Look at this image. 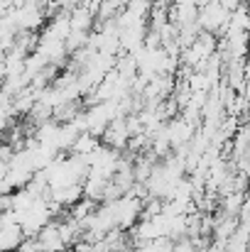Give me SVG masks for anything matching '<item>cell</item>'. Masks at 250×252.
I'll list each match as a JSON object with an SVG mask.
<instances>
[{
	"instance_id": "6da1fadb",
	"label": "cell",
	"mask_w": 250,
	"mask_h": 252,
	"mask_svg": "<svg viewBox=\"0 0 250 252\" xmlns=\"http://www.w3.org/2000/svg\"><path fill=\"white\" fill-rule=\"evenodd\" d=\"M228 10L218 2V0H209L204 7H199V12H196V25H199V30L201 32H214L216 37L226 30V25H228Z\"/></svg>"
},
{
	"instance_id": "7a4b0ae2",
	"label": "cell",
	"mask_w": 250,
	"mask_h": 252,
	"mask_svg": "<svg viewBox=\"0 0 250 252\" xmlns=\"http://www.w3.org/2000/svg\"><path fill=\"white\" fill-rule=\"evenodd\" d=\"M165 132H167V140H169L172 150H177V147H184V145L191 142V137L196 132V125H191L184 115H174L172 120H167Z\"/></svg>"
},
{
	"instance_id": "3957f363",
	"label": "cell",
	"mask_w": 250,
	"mask_h": 252,
	"mask_svg": "<svg viewBox=\"0 0 250 252\" xmlns=\"http://www.w3.org/2000/svg\"><path fill=\"white\" fill-rule=\"evenodd\" d=\"M12 17H15V22H17L20 30H32V32H37L44 25V20H47L44 10L39 5L30 2V0H25L20 7H15L12 10Z\"/></svg>"
},
{
	"instance_id": "277c9868",
	"label": "cell",
	"mask_w": 250,
	"mask_h": 252,
	"mask_svg": "<svg viewBox=\"0 0 250 252\" xmlns=\"http://www.w3.org/2000/svg\"><path fill=\"white\" fill-rule=\"evenodd\" d=\"M128 140H130V132H128V125H125V115H118L108 123L106 132L101 135V145L106 147H113V150H125L128 147Z\"/></svg>"
},
{
	"instance_id": "5b68a950",
	"label": "cell",
	"mask_w": 250,
	"mask_h": 252,
	"mask_svg": "<svg viewBox=\"0 0 250 252\" xmlns=\"http://www.w3.org/2000/svg\"><path fill=\"white\" fill-rule=\"evenodd\" d=\"M35 238H37V243H39V252H64L67 250V245H64L62 235H59V228H57V220H54V218H52L47 225H42Z\"/></svg>"
},
{
	"instance_id": "8992f818",
	"label": "cell",
	"mask_w": 250,
	"mask_h": 252,
	"mask_svg": "<svg viewBox=\"0 0 250 252\" xmlns=\"http://www.w3.org/2000/svg\"><path fill=\"white\" fill-rule=\"evenodd\" d=\"M83 196V184H64V186H49V201L59 206H74Z\"/></svg>"
},
{
	"instance_id": "52a82bcc",
	"label": "cell",
	"mask_w": 250,
	"mask_h": 252,
	"mask_svg": "<svg viewBox=\"0 0 250 252\" xmlns=\"http://www.w3.org/2000/svg\"><path fill=\"white\" fill-rule=\"evenodd\" d=\"M69 25L74 32H91L96 25V10H91L88 5H76L69 12Z\"/></svg>"
},
{
	"instance_id": "ba28073f",
	"label": "cell",
	"mask_w": 250,
	"mask_h": 252,
	"mask_svg": "<svg viewBox=\"0 0 250 252\" xmlns=\"http://www.w3.org/2000/svg\"><path fill=\"white\" fill-rule=\"evenodd\" d=\"M25 230L20 223H10L0 228V252H15L20 248V243L25 240Z\"/></svg>"
},
{
	"instance_id": "9c48e42d",
	"label": "cell",
	"mask_w": 250,
	"mask_h": 252,
	"mask_svg": "<svg viewBox=\"0 0 250 252\" xmlns=\"http://www.w3.org/2000/svg\"><path fill=\"white\" fill-rule=\"evenodd\" d=\"M98 145H101V137H96V135H91V132H81V135L76 137L74 147H71V155H91Z\"/></svg>"
},
{
	"instance_id": "30bf717a",
	"label": "cell",
	"mask_w": 250,
	"mask_h": 252,
	"mask_svg": "<svg viewBox=\"0 0 250 252\" xmlns=\"http://www.w3.org/2000/svg\"><path fill=\"white\" fill-rule=\"evenodd\" d=\"M96 206H98V203H96V201H91V198H79V201L69 208V218H74V220H79V223H81V220H86V218L96 211Z\"/></svg>"
},
{
	"instance_id": "8fae6325",
	"label": "cell",
	"mask_w": 250,
	"mask_h": 252,
	"mask_svg": "<svg viewBox=\"0 0 250 252\" xmlns=\"http://www.w3.org/2000/svg\"><path fill=\"white\" fill-rule=\"evenodd\" d=\"M86 44H88V32H74V30H71V32L67 34V39H64V47H67L69 54L83 49Z\"/></svg>"
},
{
	"instance_id": "7c38bea8",
	"label": "cell",
	"mask_w": 250,
	"mask_h": 252,
	"mask_svg": "<svg viewBox=\"0 0 250 252\" xmlns=\"http://www.w3.org/2000/svg\"><path fill=\"white\" fill-rule=\"evenodd\" d=\"M172 252H199V248H196V243H194L189 235H184V238L174 240V248H172Z\"/></svg>"
},
{
	"instance_id": "4fadbf2b",
	"label": "cell",
	"mask_w": 250,
	"mask_h": 252,
	"mask_svg": "<svg viewBox=\"0 0 250 252\" xmlns=\"http://www.w3.org/2000/svg\"><path fill=\"white\" fill-rule=\"evenodd\" d=\"M15 125V118L12 115H5V113H0V135H5L10 127Z\"/></svg>"
},
{
	"instance_id": "5bb4252c",
	"label": "cell",
	"mask_w": 250,
	"mask_h": 252,
	"mask_svg": "<svg viewBox=\"0 0 250 252\" xmlns=\"http://www.w3.org/2000/svg\"><path fill=\"white\" fill-rule=\"evenodd\" d=\"M218 2H221V5H223L228 12H233V10H238V7H241L246 0H218Z\"/></svg>"
},
{
	"instance_id": "9a60e30c",
	"label": "cell",
	"mask_w": 250,
	"mask_h": 252,
	"mask_svg": "<svg viewBox=\"0 0 250 252\" xmlns=\"http://www.w3.org/2000/svg\"><path fill=\"white\" fill-rule=\"evenodd\" d=\"M7 169H10V162H2V159H0V179L7 176Z\"/></svg>"
},
{
	"instance_id": "2e32d148",
	"label": "cell",
	"mask_w": 250,
	"mask_h": 252,
	"mask_svg": "<svg viewBox=\"0 0 250 252\" xmlns=\"http://www.w3.org/2000/svg\"><path fill=\"white\" fill-rule=\"evenodd\" d=\"M30 2H35V5H39L42 10H44L47 5H52V0H30Z\"/></svg>"
},
{
	"instance_id": "e0dca14e",
	"label": "cell",
	"mask_w": 250,
	"mask_h": 252,
	"mask_svg": "<svg viewBox=\"0 0 250 252\" xmlns=\"http://www.w3.org/2000/svg\"><path fill=\"white\" fill-rule=\"evenodd\" d=\"M110 252H133V250H130V248H113Z\"/></svg>"
},
{
	"instance_id": "ac0fdd59",
	"label": "cell",
	"mask_w": 250,
	"mask_h": 252,
	"mask_svg": "<svg viewBox=\"0 0 250 252\" xmlns=\"http://www.w3.org/2000/svg\"><path fill=\"white\" fill-rule=\"evenodd\" d=\"M79 5H91V0H79Z\"/></svg>"
},
{
	"instance_id": "d6986e66",
	"label": "cell",
	"mask_w": 250,
	"mask_h": 252,
	"mask_svg": "<svg viewBox=\"0 0 250 252\" xmlns=\"http://www.w3.org/2000/svg\"><path fill=\"white\" fill-rule=\"evenodd\" d=\"M246 2H250V0H246Z\"/></svg>"
},
{
	"instance_id": "ffe728a7",
	"label": "cell",
	"mask_w": 250,
	"mask_h": 252,
	"mask_svg": "<svg viewBox=\"0 0 250 252\" xmlns=\"http://www.w3.org/2000/svg\"><path fill=\"white\" fill-rule=\"evenodd\" d=\"M133 252H138V250H133Z\"/></svg>"
},
{
	"instance_id": "44dd1931",
	"label": "cell",
	"mask_w": 250,
	"mask_h": 252,
	"mask_svg": "<svg viewBox=\"0 0 250 252\" xmlns=\"http://www.w3.org/2000/svg\"><path fill=\"white\" fill-rule=\"evenodd\" d=\"M248 252H250V250H248Z\"/></svg>"
}]
</instances>
